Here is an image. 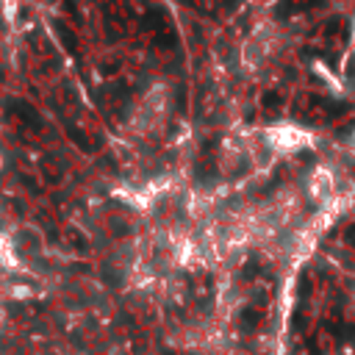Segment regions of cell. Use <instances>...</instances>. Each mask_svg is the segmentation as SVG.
I'll return each instance as SVG.
<instances>
[{"label": "cell", "instance_id": "obj_4", "mask_svg": "<svg viewBox=\"0 0 355 355\" xmlns=\"http://www.w3.org/2000/svg\"><path fill=\"white\" fill-rule=\"evenodd\" d=\"M3 164H6V158H3V153H0V169H3Z\"/></svg>", "mask_w": 355, "mask_h": 355}, {"label": "cell", "instance_id": "obj_2", "mask_svg": "<svg viewBox=\"0 0 355 355\" xmlns=\"http://www.w3.org/2000/svg\"><path fill=\"white\" fill-rule=\"evenodd\" d=\"M19 261H17V252H14V244L6 239V236H0V266L3 269H14Z\"/></svg>", "mask_w": 355, "mask_h": 355}, {"label": "cell", "instance_id": "obj_1", "mask_svg": "<svg viewBox=\"0 0 355 355\" xmlns=\"http://www.w3.org/2000/svg\"><path fill=\"white\" fill-rule=\"evenodd\" d=\"M166 116H169V94L164 86H153L136 105L133 111V130L141 133V136H150V133H158L164 125H166Z\"/></svg>", "mask_w": 355, "mask_h": 355}, {"label": "cell", "instance_id": "obj_3", "mask_svg": "<svg viewBox=\"0 0 355 355\" xmlns=\"http://www.w3.org/2000/svg\"><path fill=\"white\" fill-rule=\"evenodd\" d=\"M3 319H6V311H3V308H0V324H3Z\"/></svg>", "mask_w": 355, "mask_h": 355}]
</instances>
